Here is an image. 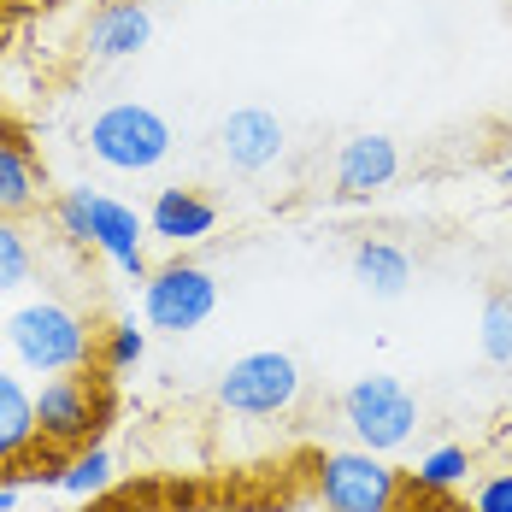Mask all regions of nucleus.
Returning a JSON list of instances; mask_svg holds the SVG:
<instances>
[{"label": "nucleus", "instance_id": "nucleus-3", "mask_svg": "<svg viewBox=\"0 0 512 512\" xmlns=\"http://www.w3.org/2000/svg\"><path fill=\"white\" fill-rule=\"evenodd\" d=\"M83 148L95 165L106 171H124V177H142V171H159L171 148H177V130H171V118L148 101H112L101 106L95 118H89V130H83Z\"/></svg>", "mask_w": 512, "mask_h": 512}, {"label": "nucleus", "instance_id": "nucleus-24", "mask_svg": "<svg viewBox=\"0 0 512 512\" xmlns=\"http://www.w3.org/2000/svg\"><path fill=\"white\" fill-rule=\"evenodd\" d=\"M18 507V489H0V512H12Z\"/></svg>", "mask_w": 512, "mask_h": 512}, {"label": "nucleus", "instance_id": "nucleus-15", "mask_svg": "<svg viewBox=\"0 0 512 512\" xmlns=\"http://www.w3.org/2000/svg\"><path fill=\"white\" fill-rule=\"evenodd\" d=\"M42 201V177L36 159L24 154V142L12 130H0V218H24Z\"/></svg>", "mask_w": 512, "mask_h": 512}, {"label": "nucleus", "instance_id": "nucleus-5", "mask_svg": "<svg viewBox=\"0 0 512 512\" xmlns=\"http://www.w3.org/2000/svg\"><path fill=\"white\" fill-rule=\"evenodd\" d=\"M342 424L359 448L371 454H401L418 436V395L395 371H365L342 389Z\"/></svg>", "mask_w": 512, "mask_h": 512}, {"label": "nucleus", "instance_id": "nucleus-10", "mask_svg": "<svg viewBox=\"0 0 512 512\" xmlns=\"http://www.w3.org/2000/svg\"><path fill=\"white\" fill-rule=\"evenodd\" d=\"M401 177V142L383 130H359L336 148V195L342 201H371Z\"/></svg>", "mask_w": 512, "mask_h": 512}, {"label": "nucleus", "instance_id": "nucleus-9", "mask_svg": "<svg viewBox=\"0 0 512 512\" xmlns=\"http://www.w3.org/2000/svg\"><path fill=\"white\" fill-rule=\"evenodd\" d=\"M283 148H289V130H283V118L271 106H236L218 124V154L230 159V171H242V177L271 171L283 159Z\"/></svg>", "mask_w": 512, "mask_h": 512}, {"label": "nucleus", "instance_id": "nucleus-23", "mask_svg": "<svg viewBox=\"0 0 512 512\" xmlns=\"http://www.w3.org/2000/svg\"><path fill=\"white\" fill-rule=\"evenodd\" d=\"M230 512H283L277 501H248V507H230Z\"/></svg>", "mask_w": 512, "mask_h": 512}, {"label": "nucleus", "instance_id": "nucleus-16", "mask_svg": "<svg viewBox=\"0 0 512 512\" xmlns=\"http://www.w3.org/2000/svg\"><path fill=\"white\" fill-rule=\"evenodd\" d=\"M465 477H471V448L465 442H436L430 454H418L407 483L418 495H454V489H465Z\"/></svg>", "mask_w": 512, "mask_h": 512}, {"label": "nucleus", "instance_id": "nucleus-22", "mask_svg": "<svg viewBox=\"0 0 512 512\" xmlns=\"http://www.w3.org/2000/svg\"><path fill=\"white\" fill-rule=\"evenodd\" d=\"M118 512H171V507H159V501H124Z\"/></svg>", "mask_w": 512, "mask_h": 512}, {"label": "nucleus", "instance_id": "nucleus-6", "mask_svg": "<svg viewBox=\"0 0 512 512\" xmlns=\"http://www.w3.org/2000/svg\"><path fill=\"white\" fill-rule=\"evenodd\" d=\"M407 477L389 465V454L371 448H324L318 454V507L324 512H401Z\"/></svg>", "mask_w": 512, "mask_h": 512}, {"label": "nucleus", "instance_id": "nucleus-19", "mask_svg": "<svg viewBox=\"0 0 512 512\" xmlns=\"http://www.w3.org/2000/svg\"><path fill=\"white\" fill-rule=\"evenodd\" d=\"M106 483H112V448H106V442H95V448L71 454L59 495H71V501H95V495H106Z\"/></svg>", "mask_w": 512, "mask_h": 512}, {"label": "nucleus", "instance_id": "nucleus-13", "mask_svg": "<svg viewBox=\"0 0 512 512\" xmlns=\"http://www.w3.org/2000/svg\"><path fill=\"white\" fill-rule=\"evenodd\" d=\"M348 271L371 301H401L412 289V254L401 242H383V236H365L348 259Z\"/></svg>", "mask_w": 512, "mask_h": 512}, {"label": "nucleus", "instance_id": "nucleus-17", "mask_svg": "<svg viewBox=\"0 0 512 512\" xmlns=\"http://www.w3.org/2000/svg\"><path fill=\"white\" fill-rule=\"evenodd\" d=\"M142 359H148V324H136V318H118L106 330V342L95 348V365H101L106 377H130Z\"/></svg>", "mask_w": 512, "mask_h": 512}, {"label": "nucleus", "instance_id": "nucleus-7", "mask_svg": "<svg viewBox=\"0 0 512 512\" xmlns=\"http://www.w3.org/2000/svg\"><path fill=\"white\" fill-rule=\"evenodd\" d=\"M212 312H218V277H212V265L177 254L148 271V283H142V324L148 330L189 336V330H201Z\"/></svg>", "mask_w": 512, "mask_h": 512}, {"label": "nucleus", "instance_id": "nucleus-20", "mask_svg": "<svg viewBox=\"0 0 512 512\" xmlns=\"http://www.w3.org/2000/svg\"><path fill=\"white\" fill-rule=\"evenodd\" d=\"M36 277V248L18 230V218H0V295H18Z\"/></svg>", "mask_w": 512, "mask_h": 512}, {"label": "nucleus", "instance_id": "nucleus-11", "mask_svg": "<svg viewBox=\"0 0 512 512\" xmlns=\"http://www.w3.org/2000/svg\"><path fill=\"white\" fill-rule=\"evenodd\" d=\"M154 42V6L148 0H112L89 18V59L124 65Z\"/></svg>", "mask_w": 512, "mask_h": 512}, {"label": "nucleus", "instance_id": "nucleus-4", "mask_svg": "<svg viewBox=\"0 0 512 512\" xmlns=\"http://www.w3.org/2000/svg\"><path fill=\"white\" fill-rule=\"evenodd\" d=\"M118 424V395L83 377V371H65V377H48L36 389V430L48 448H65V454H83L106 442V430Z\"/></svg>", "mask_w": 512, "mask_h": 512}, {"label": "nucleus", "instance_id": "nucleus-21", "mask_svg": "<svg viewBox=\"0 0 512 512\" xmlns=\"http://www.w3.org/2000/svg\"><path fill=\"white\" fill-rule=\"evenodd\" d=\"M471 512H512V471H489L471 489Z\"/></svg>", "mask_w": 512, "mask_h": 512}, {"label": "nucleus", "instance_id": "nucleus-12", "mask_svg": "<svg viewBox=\"0 0 512 512\" xmlns=\"http://www.w3.org/2000/svg\"><path fill=\"white\" fill-rule=\"evenodd\" d=\"M218 230V206L195 195V189H159L154 206H148V236L154 242H171V248H195Z\"/></svg>", "mask_w": 512, "mask_h": 512}, {"label": "nucleus", "instance_id": "nucleus-25", "mask_svg": "<svg viewBox=\"0 0 512 512\" xmlns=\"http://www.w3.org/2000/svg\"><path fill=\"white\" fill-rule=\"evenodd\" d=\"M501 183H507V189H512V159H507V165H501Z\"/></svg>", "mask_w": 512, "mask_h": 512}, {"label": "nucleus", "instance_id": "nucleus-18", "mask_svg": "<svg viewBox=\"0 0 512 512\" xmlns=\"http://www.w3.org/2000/svg\"><path fill=\"white\" fill-rule=\"evenodd\" d=\"M477 348L489 365H512V289H495L477 312Z\"/></svg>", "mask_w": 512, "mask_h": 512}, {"label": "nucleus", "instance_id": "nucleus-14", "mask_svg": "<svg viewBox=\"0 0 512 512\" xmlns=\"http://www.w3.org/2000/svg\"><path fill=\"white\" fill-rule=\"evenodd\" d=\"M36 442V389H24L18 371H0V465H18Z\"/></svg>", "mask_w": 512, "mask_h": 512}, {"label": "nucleus", "instance_id": "nucleus-2", "mask_svg": "<svg viewBox=\"0 0 512 512\" xmlns=\"http://www.w3.org/2000/svg\"><path fill=\"white\" fill-rule=\"evenodd\" d=\"M6 348L18 359V371L30 377H65V371H83L95 359L89 342V318L53 295H36L24 307H12L6 318Z\"/></svg>", "mask_w": 512, "mask_h": 512}, {"label": "nucleus", "instance_id": "nucleus-1", "mask_svg": "<svg viewBox=\"0 0 512 512\" xmlns=\"http://www.w3.org/2000/svg\"><path fill=\"white\" fill-rule=\"evenodd\" d=\"M53 224L65 242L77 248H95V254L124 277V283H148V212L112 201L101 189H65L53 201Z\"/></svg>", "mask_w": 512, "mask_h": 512}, {"label": "nucleus", "instance_id": "nucleus-8", "mask_svg": "<svg viewBox=\"0 0 512 512\" xmlns=\"http://www.w3.org/2000/svg\"><path fill=\"white\" fill-rule=\"evenodd\" d=\"M301 389H307V377H301L295 354H283V348H254V354H242V359L224 365V377H218V407L236 412V418H277V412H289L301 401Z\"/></svg>", "mask_w": 512, "mask_h": 512}]
</instances>
